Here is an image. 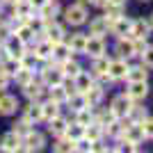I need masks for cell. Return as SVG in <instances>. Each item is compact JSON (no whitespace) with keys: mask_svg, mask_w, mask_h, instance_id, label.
<instances>
[{"mask_svg":"<svg viewBox=\"0 0 153 153\" xmlns=\"http://www.w3.org/2000/svg\"><path fill=\"white\" fill-rule=\"evenodd\" d=\"M130 108H133V98L128 94H123V96H117L114 101H112V114L117 117V119H121V117H126L128 112H130Z\"/></svg>","mask_w":153,"mask_h":153,"instance_id":"1","label":"cell"},{"mask_svg":"<svg viewBox=\"0 0 153 153\" xmlns=\"http://www.w3.org/2000/svg\"><path fill=\"white\" fill-rule=\"evenodd\" d=\"M64 16H66V21H69L71 25H82L85 21H87V9L82 5H71V7H66Z\"/></svg>","mask_w":153,"mask_h":153,"instance_id":"2","label":"cell"},{"mask_svg":"<svg viewBox=\"0 0 153 153\" xmlns=\"http://www.w3.org/2000/svg\"><path fill=\"white\" fill-rule=\"evenodd\" d=\"M5 51L9 53V57H16L21 59L23 55H25V41H21L16 34H12V37L5 41Z\"/></svg>","mask_w":153,"mask_h":153,"instance_id":"3","label":"cell"},{"mask_svg":"<svg viewBox=\"0 0 153 153\" xmlns=\"http://www.w3.org/2000/svg\"><path fill=\"white\" fill-rule=\"evenodd\" d=\"M85 53H87L89 57H101L103 53H105V41H103V37L91 34V37L87 39V44H85Z\"/></svg>","mask_w":153,"mask_h":153,"instance_id":"4","label":"cell"},{"mask_svg":"<svg viewBox=\"0 0 153 153\" xmlns=\"http://www.w3.org/2000/svg\"><path fill=\"white\" fill-rule=\"evenodd\" d=\"M23 151H41L44 149V135L34 133V130H30V133L23 137Z\"/></svg>","mask_w":153,"mask_h":153,"instance_id":"5","label":"cell"},{"mask_svg":"<svg viewBox=\"0 0 153 153\" xmlns=\"http://www.w3.org/2000/svg\"><path fill=\"white\" fill-rule=\"evenodd\" d=\"M123 140L133 142V144H140V142H144V128H142V123H130V126L123 128Z\"/></svg>","mask_w":153,"mask_h":153,"instance_id":"6","label":"cell"},{"mask_svg":"<svg viewBox=\"0 0 153 153\" xmlns=\"http://www.w3.org/2000/svg\"><path fill=\"white\" fill-rule=\"evenodd\" d=\"M128 66L126 64V59H114V62H110V66H108V76L112 78V80H121V78H126V73H128Z\"/></svg>","mask_w":153,"mask_h":153,"instance_id":"7","label":"cell"},{"mask_svg":"<svg viewBox=\"0 0 153 153\" xmlns=\"http://www.w3.org/2000/svg\"><path fill=\"white\" fill-rule=\"evenodd\" d=\"M21 146H23V140L16 133H7L0 142V151H21Z\"/></svg>","mask_w":153,"mask_h":153,"instance_id":"8","label":"cell"},{"mask_svg":"<svg viewBox=\"0 0 153 153\" xmlns=\"http://www.w3.org/2000/svg\"><path fill=\"white\" fill-rule=\"evenodd\" d=\"M130 34H133L135 39H146L149 34H151V23L144 21V19L133 21V25H130Z\"/></svg>","mask_w":153,"mask_h":153,"instance_id":"9","label":"cell"},{"mask_svg":"<svg viewBox=\"0 0 153 153\" xmlns=\"http://www.w3.org/2000/svg\"><path fill=\"white\" fill-rule=\"evenodd\" d=\"M41 78H44V82L48 85V87H53V85H62L64 82V73H62V69H44V73H41Z\"/></svg>","mask_w":153,"mask_h":153,"instance_id":"10","label":"cell"},{"mask_svg":"<svg viewBox=\"0 0 153 153\" xmlns=\"http://www.w3.org/2000/svg\"><path fill=\"white\" fill-rule=\"evenodd\" d=\"M130 25H133V21H128L126 16H119L117 21L110 23V27H112V32H114L117 37H126V34H130Z\"/></svg>","mask_w":153,"mask_h":153,"instance_id":"11","label":"cell"},{"mask_svg":"<svg viewBox=\"0 0 153 153\" xmlns=\"http://www.w3.org/2000/svg\"><path fill=\"white\" fill-rule=\"evenodd\" d=\"M149 91L146 87V80H137V82H130V87H128V96L133 98V101H140V98H144Z\"/></svg>","mask_w":153,"mask_h":153,"instance_id":"12","label":"cell"},{"mask_svg":"<svg viewBox=\"0 0 153 153\" xmlns=\"http://www.w3.org/2000/svg\"><path fill=\"white\" fill-rule=\"evenodd\" d=\"M44 34H46V39L51 41V44H57V41H62L64 39V27L62 25H57V23H48L46 25V30H44Z\"/></svg>","mask_w":153,"mask_h":153,"instance_id":"13","label":"cell"},{"mask_svg":"<svg viewBox=\"0 0 153 153\" xmlns=\"http://www.w3.org/2000/svg\"><path fill=\"white\" fill-rule=\"evenodd\" d=\"M32 12H34V7L30 5V0H19V2H14V14L21 16V19H30Z\"/></svg>","mask_w":153,"mask_h":153,"instance_id":"14","label":"cell"},{"mask_svg":"<svg viewBox=\"0 0 153 153\" xmlns=\"http://www.w3.org/2000/svg\"><path fill=\"white\" fill-rule=\"evenodd\" d=\"M117 51H119V55H121L123 59H126V57H133V55H135V46H133V39H123V37H119V44H117Z\"/></svg>","mask_w":153,"mask_h":153,"instance_id":"15","label":"cell"},{"mask_svg":"<svg viewBox=\"0 0 153 153\" xmlns=\"http://www.w3.org/2000/svg\"><path fill=\"white\" fill-rule=\"evenodd\" d=\"M16 108H19V103L14 96H0V114H12Z\"/></svg>","mask_w":153,"mask_h":153,"instance_id":"16","label":"cell"},{"mask_svg":"<svg viewBox=\"0 0 153 153\" xmlns=\"http://www.w3.org/2000/svg\"><path fill=\"white\" fill-rule=\"evenodd\" d=\"M101 135H103V126L98 121H91L89 128L85 126V137H87L89 142H98V140H101Z\"/></svg>","mask_w":153,"mask_h":153,"instance_id":"17","label":"cell"},{"mask_svg":"<svg viewBox=\"0 0 153 153\" xmlns=\"http://www.w3.org/2000/svg\"><path fill=\"white\" fill-rule=\"evenodd\" d=\"M69 94H71V89H66L64 85H53V87H51V101H55V103L66 101Z\"/></svg>","mask_w":153,"mask_h":153,"instance_id":"18","label":"cell"},{"mask_svg":"<svg viewBox=\"0 0 153 153\" xmlns=\"http://www.w3.org/2000/svg\"><path fill=\"white\" fill-rule=\"evenodd\" d=\"M108 66H110V62L101 55V57H94V69L91 71H94V76H98V78H110L108 76Z\"/></svg>","mask_w":153,"mask_h":153,"instance_id":"19","label":"cell"},{"mask_svg":"<svg viewBox=\"0 0 153 153\" xmlns=\"http://www.w3.org/2000/svg\"><path fill=\"white\" fill-rule=\"evenodd\" d=\"M108 27H110V23H108V19L103 16V19H96V21H91L89 32H91V34H96V37H103V34L108 32Z\"/></svg>","mask_w":153,"mask_h":153,"instance_id":"20","label":"cell"},{"mask_svg":"<svg viewBox=\"0 0 153 153\" xmlns=\"http://www.w3.org/2000/svg\"><path fill=\"white\" fill-rule=\"evenodd\" d=\"M91 85H94V80H91L89 73H82V71H80V73L76 76V89H78V91H82V94H85Z\"/></svg>","mask_w":153,"mask_h":153,"instance_id":"21","label":"cell"},{"mask_svg":"<svg viewBox=\"0 0 153 153\" xmlns=\"http://www.w3.org/2000/svg\"><path fill=\"white\" fill-rule=\"evenodd\" d=\"M25 119L27 121H39V119H44V112H41V105L39 103H30L27 105V110H25Z\"/></svg>","mask_w":153,"mask_h":153,"instance_id":"22","label":"cell"},{"mask_svg":"<svg viewBox=\"0 0 153 153\" xmlns=\"http://www.w3.org/2000/svg\"><path fill=\"white\" fill-rule=\"evenodd\" d=\"M53 55V44L46 39V41H41V44L37 46V51H34V57L37 59H48Z\"/></svg>","mask_w":153,"mask_h":153,"instance_id":"23","label":"cell"},{"mask_svg":"<svg viewBox=\"0 0 153 153\" xmlns=\"http://www.w3.org/2000/svg\"><path fill=\"white\" fill-rule=\"evenodd\" d=\"M66 101H69V105L76 110V112H78V110H82V108H87V98H85L82 91H78V94H69Z\"/></svg>","mask_w":153,"mask_h":153,"instance_id":"24","label":"cell"},{"mask_svg":"<svg viewBox=\"0 0 153 153\" xmlns=\"http://www.w3.org/2000/svg\"><path fill=\"white\" fill-rule=\"evenodd\" d=\"M64 135H66V137H69V140H80V137H85V126L82 123H73V126H66V130H64Z\"/></svg>","mask_w":153,"mask_h":153,"instance_id":"25","label":"cell"},{"mask_svg":"<svg viewBox=\"0 0 153 153\" xmlns=\"http://www.w3.org/2000/svg\"><path fill=\"white\" fill-rule=\"evenodd\" d=\"M85 44H87V37H85V34H73L69 48H71V53H85Z\"/></svg>","mask_w":153,"mask_h":153,"instance_id":"26","label":"cell"},{"mask_svg":"<svg viewBox=\"0 0 153 153\" xmlns=\"http://www.w3.org/2000/svg\"><path fill=\"white\" fill-rule=\"evenodd\" d=\"M69 55H71L69 44H62V41L53 44V57H57V59H69Z\"/></svg>","mask_w":153,"mask_h":153,"instance_id":"27","label":"cell"},{"mask_svg":"<svg viewBox=\"0 0 153 153\" xmlns=\"http://www.w3.org/2000/svg\"><path fill=\"white\" fill-rule=\"evenodd\" d=\"M23 91H25V96L30 101H37L39 96H41V85H37L34 80H30L27 85H23Z\"/></svg>","mask_w":153,"mask_h":153,"instance_id":"28","label":"cell"},{"mask_svg":"<svg viewBox=\"0 0 153 153\" xmlns=\"http://www.w3.org/2000/svg\"><path fill=\"white\" fill-rule=\"evenodd\" d=\"M41 112H44V119H48V121H51L53 117H57V112H59V103H55V101L44 103V105H41Z\"/></svg>","mask_w":153,"mask_h":153,"instance_id":"29","label":"cell"},{"mask_svg":"<svg viewBox=\"0 0 153 153\" xmlns=\"http://www.w3.org/2000/svg\"><path fill=\"white\" fill-rule=\"evenodd\" d=\"M66 126H69V123L64 121L62 117H53V119H51V133H53V135H57V137H59V135H64Z\"/></svg>","mask_w":153,"mask_h":153,"instance_id":"30","label":"cell"},{"mask_svg":"<svg viewBox=\"0 0 153 153\" xmlns=\"http://www.w3.org/2000/svg\"><path fill=\"white\" fill-rule=\"evenodd\" d=\"M14 78H16V82H19L21 87H23V85H27L30 80H34V76H32V69H23V66H21V69L14 73Z\"/></svg>","mask_w":153,"mask_h":153,"instance_id":"31","label":"cell"},{"mask_svg":"<svg viewBox=\"0 0 153 153\" xmlns=\"http://www.w3.org/2000/svg\"><path fill=\"white\" fill-rule=\"evenodd\" d=\"M126 78L130 80V82H137V80H146V71H144V66H133V69H128Z\"/></svg>","mask_w":153,"mask_h":153,"instance_id":"32","label":"cell"},{"mask_svg":"<svg viewBox=\"0 0 153 153\" xmlns=\"http://www.w3.org/2000/svg\"><path fill=\"white\" fill-rule=\"evenodd\" d=\"M62 73H64V76L76 78L78 73H80V66H78L76 62H71V59H64V64H62Z\"/></svg>","mask_w":153,"mask_h":153,"instance_id":"33","label":"cell"},{"mask_svg":"<svg viewBox=\"0 0 153 153\" xmlns=\"http://www.w3.org/2000/svg\"><path fill=\"white\" fill-rule=\"evenodd\" d=\"M19 69H21V59H16V57H9L5 64H2V71H5L7 76H14Z\"/></svg>","mask_w":153,"mask_h":153,"instance_id":"34","label":"cell"},{"mask_svg":"<svg viewBox=\"0 0 153 153\" xmlns=\"http://www.w3.org/2000/svg\"><path fill=\"white\" fill-rule=\"evenodd\" d=\"M14 34H16V37H19L21 41H30L34 32H32V27H30V25H25V23H21V25L16 27V32H14Z\"/></svg>","mask_w":153,"mask_h":153,"instance_id":"35","label":"cell"},{"mask_svg":"<svg viewBox=\"0 0 153 153\" xmlns=\"http://www.w3.org/2000/svg\"><path fill=\"white\" fill-rule=\"evenodd\" d=\"M105 7H108V16H105L108 23H112V21H117L119 16H123V14H121V7L123 5H110V2H108Z\"/></svg>","mask_w":153,"mask_h":153,"instance_id":"36","label":"cell"},{"mask_svg":"<svg viewBox=\"0 0 153 153\" xmlns=\"http://www.w3.org/2000/svg\"><path fill=\"white\" fill-rule=\"evenodd\" d=\"M91 121H94V117H91V112H89V105H87V108H82V110H78V123L89 126Z\"/></svg>","mask_w":153,"mask_h":153,"instance_id":"37","label":"cell"},{"mask_svg":"<svg viewBox=\"0 0 153 153\" xmlns=\"http://www.w3.org/2000/svg\"><path fill=\"white\" fill-rule=\"evenodd\" d=\"M55 151H59V153L76 151V142H73V140H59L57 144H55Z\"/></svg>","mask_w":153,"mask_h":153,"instance_id":"38","label":"cell"},{"mask_svg":"<svg viewBox=\"0 0 153 153\" xmlns=\"http://www.w3.org/2000/svg\"><path fill=\"white\" fill-rule=\"evenodd\" d=\"M14 133H16V135H27V133H30V121H27L25 117H23L19 123H14Z\"/></svg>","mask_w":153,"mask_h":153,"instance_id":"39","label":"cell"},{"mask_svg":"<svg viewBox=\"0 0 153 153\" xmlns=\"http://www.w3.org/2000/svg\"><path fill=\"white\" fill-rule=\"evenodd\" d=\"M140 123H142V128H144V137H151L153 140V117H144Z\"/></svg>","mask_w":153,"mask_h":153,"instance_id":"40","label":"cell"},{"mask_svg":"<svg viewBox=\"0 0 153 153\" xmlns=\"http://www.w3.org/2000/svg\"><path fill=\"white\" fill-rule=\"evenodd\" d=\"M142 57H144V64H146V66H153V46H146V48H144Z\"/></svg>","mask_w":153,"mask_h":153,"instance_id":"41","label":"cell"},{"mask_svg":"<svg viewBox=\"0 0 153 153\" xmlns=\"http://www.w3.org/2000/svg\"><path fill=\"white\" fill-rule=\"evenodd\" d=\"M133 46H135V55H142L144 48H146V41H144V39H135Z\"/></svg>","mask_w":153,"mask_h":153,"instance_id":"42","label":"cell"},{"mask_svg":"<svg viewBox=\"0 0 153 153\" xmlns=\"http://www.w3.org/2000/svg\"><path fill=\"white\" fill-rule=\"evenodd\" d=\"M7 82H9V76H7L5 71L0 69V89H5V87H7Z\"/></svg>","mask_w":153,"mask_h":153,"instance_id":"43","label":"cell"},{"mask_svg":"<svg viewBox=\"0 0 153 153\" xmlns=\"http://www.w3.org/2000/svg\"><path fill=\"white\" fill-rule=\"evenodd\" d=\"M46 2H48V0H30V5L34 7V9H41V7H44Z\"/></svg>","mask_w":153,"mask_h":153,"instance_id":"44","label":"cell"},{"mask_svg":"<svg viewBox=\"0 0 153 153\" xmlns=\"http://www.w3.org/2000/svg\"><path fill=\"white\" fill-rule=\"evenodd\" d=\"M105 2L108 0H91V5H98V7H105Z\"/></svg>","mask_w":153,"mask_h":153,"instance_id":"45","label":"cell"},{"mask_svg":"<svg viewBox=\"0 0 153 153\" xmlns=\"http://www.w3.org/2000/svg\"><path fill=\"white\" fill-rule=\"evenodd\" d=\"M110 5H123V2H126V0H108ZM108 2H105V5H108Z\"/></svg>","mask_w":153,"mask_h":153,"instance_id":"46","label":"cell"},{"mask_svg":"<svg viewBox=\"0 0 153 153\" xmlns=\"http://www.w3.org/2000/svg\"><path fill=\"white\" fill-rule=\"evenodd\" d=\"M2 2H9V5H14V2H19V0H2Z\"/></svg>","mask_w":153,"mask_h":153,"instance_id":"47","label":"cell"},{"mask_svg":"<svg viewBox=\"0 0 153 153\" xmlns=\"http://www.w3.org/2000/svg\"><path fill=\"white\" fill-rule=\"evenodd\" d=\"M151 23H153V19H151Z\"/></svg>","mask_w":153,"mask_h":153,"instance_id":"48","label":"cell"},{"mask_svg":"<svg viewBox=\"0 0 153 153\" xmlns=\"http://www.w3.org/2000/svg\"><path fill=\"white\" fill-rule=\"evenodd\" d=\"M0 25H2V23H0Z\"/></svg>","mask_w":153,"mask_h":153,"instance_id":"49","label":"cell"},{"mask_svg":"<svg viewBox=\"0 0 153 153\" xmlns=\"http://www.w3.org/2000/svg\"><path fill=\"white\" fill-rule=\"evenodd\" d=\"M144 2H146V0H144Z\"/></svg>","mask_w":153,"mask_h":153,"instance_id":"50","label":"cell"}]
</instances>
